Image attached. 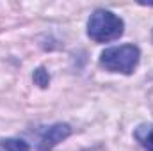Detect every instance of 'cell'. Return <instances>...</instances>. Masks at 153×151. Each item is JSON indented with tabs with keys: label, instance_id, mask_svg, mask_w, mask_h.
<instances>
[{
	"label": "cell",
	"instance_id": "obj_2",
	"mask_svg": "<svg viewBox=\"0 0 153 151\" xmlns=\"http://www.w3.org/2000/svg\"><path fill=\"white\" fill-rule=\"evenodd\" d=\"M139 57L141 52L137 46L134 44H123V46H112L107 48L102 57H100V64L112 73H125L130 75L134 73V70L139 64Z\"/></svg>",
	"mask_w": 153,
	"mask_h": 151
},
{
	"label": "cell",
	"instance_id": "obj_4",
	"mask_svg": "<svg viewBox=\"0 0 153 151\" xmlns=\"http://www.w3.org/2000/svg\"><path fill=\"white\" fill-rule=\"evenodd\" d=\"M135 141L146 151H153V124H141L134 132Z\"/></svg>",
	"mask_w": 153,
	"mask_h": 151
},
{
	"label": "cell",
	"instance_id": "obj_5",
	"mask_svg": "<svg viewBox=\"0 0 153 151\" xmlns=\"http://www.w3.org/2000/svg\"><path fill=\"white\" fill-rule=\"evenodd\" d=\"M0 151H29V146L20 139H5L0 141Z\"/></svg>",
	"mask_w": 153,
	"mask_h": 151
},
{
	"label": "cell",
	"instance_id": "obj_3",
	"mask_svg": "<svg viewBox=\"0 0 153 151\" xmlns=\"http://www.w3.org/2000/svg\"><path fill=\"white\" fill-rule=\"evenodd\" d=\"M70 133H71V128L66 123H57L52 126H41L36 130V146L41 151H48L55 148L59 142H62Z\"/></svg>",
	"mask_w": 153,
	"mask_h": 151
},
{
	"label": "cell",
	"instance_id": "obj_6",
	"mask_svg": "<svg viewBox=\"0 0 153 151\" xmlns=\"http://www.w3.org/2000/svg\"><path fill=\"white\" fill-rule=\"evenodd\" d=\"M34 82L38 84L39 87H46V85H48L50 76H48V73L45 71V68H39V70H36V73H34Z\"/></svg>",
	"mask_w": 153,
	"mask_h": 151
},
{
	"label": "cell",
	"instance_id": "obj_1",
	"mask_svg": "<svg viewBox=\"0 0 153 151\" xmlns=\"http://www.w3.org/2000/svg\"><path fill=\"white\" fill-rule=\"evenodd\" d=\"M123 20L107 9H96L87 21V36L96 43L114 41L123 34Z\"/></svg>",
	"mask_w": 153,
	"mask_h": 151
}]
</instances>
